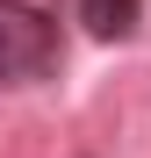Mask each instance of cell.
Masks as SVG:
<instances>
[{
	"instance_id": "cell-1",
	"label": "cell",
	"mask_w": 151,
	"mask_h": 158,
	"mask_svg": "<svg viewBox=\"0 0 151 158\" xmlns=\"http://www.w3.org/2000/svg\"><path fill=\"white\" fill-rule=\"evenodd\" d=\"M58 65V22L29 0H0V86H29Z\"/></svg>"
},
{
	"instance_id": "cell-2",
	"label": "cell",
	"mask_w": 151,
	"mask_h": 158,
	"mask_svg": "<svg viewBox=\"0 0 151 158\" xmlns=\"http://www.w3.org/2000/svg\"><path fill=\"white\" fill-rule=\"evenodd\" d=\"M79 22H86L94 36H137L144 0H79Z\"/></svg>"
}]
</instances>
